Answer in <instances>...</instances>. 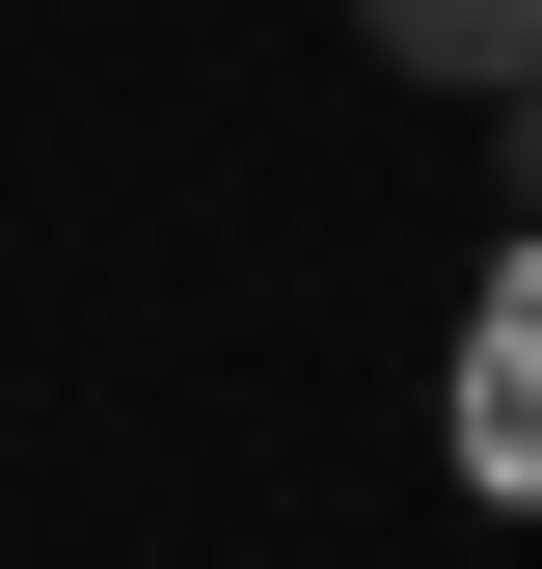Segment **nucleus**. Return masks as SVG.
Wrapping results in <instances>:
<instances>
[{
	"mask_svg": "<svg viewBox=\"0 0 542 569\" xmlns=\"http://www.w3.org/2000/svg\"><path fill=\"white\" fill-rule=\"evenodd\" d=\"M353 54H380V82H461V109H515V82H542V0H353Z\"/></svg>",
	"mask_w": 542,
	"mask_h": 569,
	"instance_id": "f257e3e1",
	"label": "nucleus"
}]
</instances>
